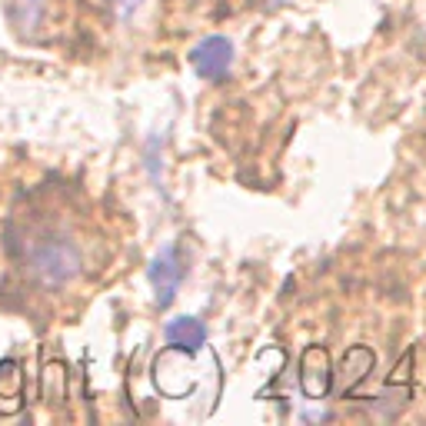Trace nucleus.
<instances>
[{
	"instance_id": "5",
	"label": "nucleus",
	"mask_w": 426,
	"mask_h": 426,
	"mask_svg": "<svg viewBox=\"0 0 426 426\" xmlns=\"http://www.w3.org/2000/svg\"><path fill=\"white\" fill-rule=\"evenodd\" d=\"M164 337H167V347L174 353L194 357V353H200L203 343H207V327H203V320H197V317H176L167 323Z\"/></svg>"
},
{
	"instance_id": "6",
	"label": "nucleus",
	"mask_w": 426,
	"mask_h": 426,
	"mask_svg": "<svg viewBox=\"0 0 426 426\" xmlns=\"http://www.w3.org/2000/svg\"><path fill=\"white\" fill-rule=\"evenodd\" d=\"M373 363H376V357H373L370 347H353V350H347V357H343V373H340L343 393H350L353 386H360V383L366 380V373L373 370Z\"/></svg>"
},
{
	"instance_id": "3",
	"label": "nucleus",
	"mask_w": 426,
	"mask_h": 426,
	"mask_svg": "<svg viewBox=\"0 0 426 426\" xmlns=\"http://www.w3.org/2000/svg\"><path fill=\"white\" fill-rule=\"evenodd\" d=\"M190 64L197 70L203 80H223L230 74V67H233V44H230L227 37H203L194 50H190Z\"/></svg>"
},
{
	"instance_id": "8",
	"label": "nucleus",
	"mask_w": 426,
	"mask_h": 426,
	"mask_svg": "<svg viewBox=\"0 0 426 426\" xmlns=\"http://www.w3.org/2000/svg\"><path fill=\"white\" fill-rule=\"evenodd\" d=\"M147 0H107V7H110V13L117 17V21H130L133 13L140 11Z\"/></svg>"
},
{
	"instance_id": "7",
	"label": "nucleus",
	"mask_w": 426,
	"mask_h": 426,
	"mask_svg": "<svg viewBox=\"0 0 426 426\" xmlns=\"http://www.w3.org/2000/svg\"><path fill=\"white\" fill-rule=\"evenodd\" d=\"M11 13L17 21V27L33 30L40 23V17H44V0H11Z\"/></svg>"
},
{
	"instance_id": "9",
	"label": "nucleus",
	"mask_w": 426,
	"mask_h": 426,
	"mask_svg": "<svg viewBox=\"0 0 426 426\" xmlns=\"http://www.w3.org/2000/svg\"><path fill=\"white\" fill-rule=\"evenodd\" d=\"M410 370H413V350L406 353L403 357V363H396L393 366V373H390V386H393V383H410Z\"/></svg>"
},
{
	"instance_id": "4",
	"label": "nucleus",
	"mask_w": 426,
	"mask_h": 426,
	"mask_svg": "<svg viewBox=\"0 0 426 426\" xmlns=\"http://www.w3.org/2000/svg\"><path fill=\"white\" fill-rule=\"evenodd\" d=\"M333 370H330V353L323 347H306L303 360H300V386L310 400H323L330 393Z\"/></svg>"
},
{
	"instance_id": "1",
	"label": "nucleus",
	"mask_w": 426,
	"mask_h": 426,
	"mask_svg": "<svg viewBox=\"0 0 426 426\" xmlns=\"http://www.w3.org/2000/svg\"><path fill=\"white\" fill-rule=\"evenodd\" d=\"M23 267L33 284H40L44 290H60L80 274L84 250L64 230L30 227L23 230Z\"/></svg>"
},
{
	"instance_id": "2",
	"label": "nucleus",
	"mask_w": 426,
	"mask_h": 426,
	"mask_svg": "<svg viewBox=\"0 0 426 426\" xmlns=\"http://www.w3.org/2000/svg\"><path fill=\"white\" fill-rule=\"evenodd\" d=\"M147 276L153 284V293H157V306L167 310V306L176 300V290L184 284L186 276V267H184V257H180V247L176 243H167L157 250V257L150 260L147 267Z\"/></svg>"
}]
</instances>
